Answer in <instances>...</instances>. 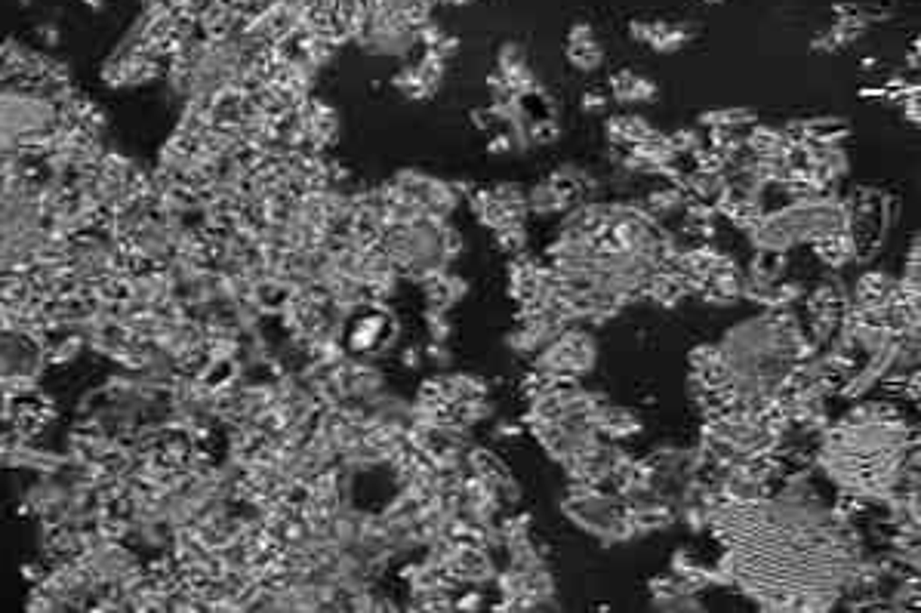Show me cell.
<instances>
[{
  "mask_svg": "<svg viewBox=\"0 0 921 613\" xmlns=\"http://www.w3.org/2000/svg\"><path fill=\"white\" fill-rule=\"evenodd\" d=\"M567 56H571V62L580 65V69H598V65H601V50L591 41L589 25H576L571 32V50H567Z\"/></svg>",
  "mask_w": 921,
  "mask_h": 613,
  "instance_id": "cell-1",
  "label": "cell"
}]
</instances>
